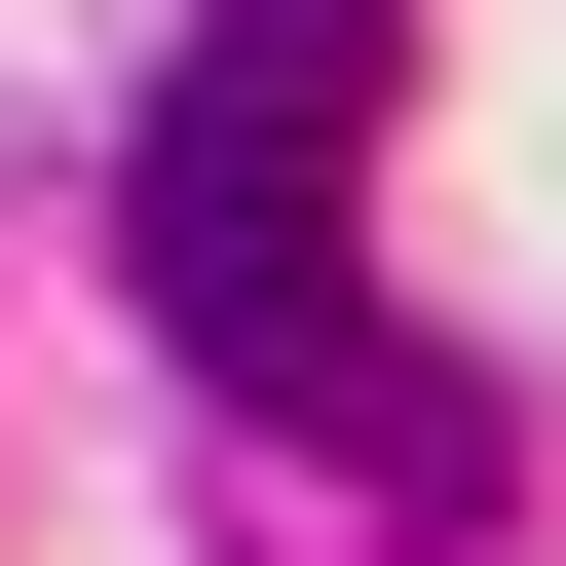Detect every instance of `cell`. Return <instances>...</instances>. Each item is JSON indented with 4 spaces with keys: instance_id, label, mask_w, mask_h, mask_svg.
<instances>
[{
    "instance_id": "obj_1",
    "label": "cell",
    "mask_w": 566,
    "mask_h": 566,
    "mask_svg": "<svg viewBox=\"0 0 566 566\" xmlns=\"http://www.w3.org/2000/svg\"><path fill=\"white\" fill-rule=\"evenodd\" d=\"M378 114H416V0H227V39L151 76V303L227 416H340V227H378Z\"/></svg>"
}]
</instances>
